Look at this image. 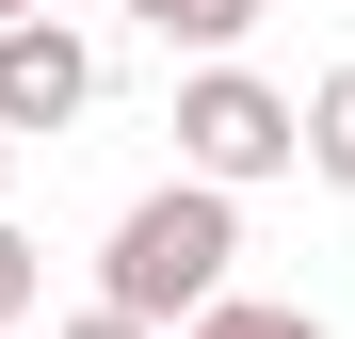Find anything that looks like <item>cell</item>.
Instances as JSON below:
<instances>
[{"instance_id":"5b68a950","label":"cell","mask_w":355,"mask_h":339,"mask_svg":"<svg viewBox=\"0 0 355 339\" xmlns=\"http://www.w3.org/2000/svg\"><path fill=\"white\" fill-rule=\"evenodd\" d=\"M307 162L355 194V65H323V97H307Z\"/></svg>"},{"instance_id":"3957f363","label":"cell","mask_w":355,"mask_h":339,"mask_svg":"<svg viewBox=\"0 0 355 339\" xmlns=\"http://www.w3.org/2000/svg\"><path fill=\"white\" fill-rule=\"evenodd\" d=\"M81 97H97V49L49 17V0H33V17H0V130H65Z\"/></svg>"},{"instance_id":"8992f818","label":"cell","mask_w":355,"mask_h":339,"mask_svg":"<svg viewBox=\"0 0 355 339\" xmlns=\"http://www.w3.org/2000/svg\"><path fill=\"white\" fill-rule=\"evenodd\" d=\"M194 339H323V323H307V307H259V291H210Z\"/></svg>"},{"instance_id":"8fae6325","label":"cell","mask_w":355,"mask_h":339,"mask_svg":"<svg viewBox=\"0 0 355 339\" xmlns=\"http://www.w3.org/2000/svg\"><path fill=\"white\" fill-rule=\"evenodd\" d=\"M17 17H33V0H17Z\"/></svg>"},{"instance_id":"277c9868","label":"cell","mask_w":355,"mask_h":339,"mask_svg":"<svg viewBox=\"0 0 355 339\" xmlns=\"http://www.w3.org/2000/svg\"><path fill=\"white\" fill-rule=\"evenodd\" d=\"M130 17H146L162 49H243V33H259V0H130Z\"/></svg>"},{"instance_id":"9c48e42d","label":"cell","mask_w":355,"mask_h":339,"mask_svg":"<svg viewBox=\"0 0 355 339\" xmlns=\"http://www.w3.org/2000/svg\"><path fill=\"white\" fill-rule=\"evenodd\" d=\"M0 162H17V130H0Z\"/></svg>"},{"instance_id":"6da1fadb","label":"cell","mask_w":355,"mask_h":339,"mask_svg":"<svg viewBox=\"0 0 355 339\" xmlns=\"http://www.w3.org/2000/svg\"><path fill=\"white\" fill-rule=\"evenodd\" d=\"M226 259H243V194L178 162V178H162V194H146L130 226H113L97 291H113V307H146V323H194V307L226 291Z\"/></svg>"},{"instance_id":"ba28073f","label":"cell","mask_w":355,"mask_h":339,"mask_svg":"<svg viewBox=\"0 0 355 339\" xmlns=\"http://www.w3.org/2000/svg\"><path fill=\"white\" fill-rule=\"evenodd\" d=\"M33 291H49V275H33V243H17V226H0V323H17Z\"/></svg>"},{"instance_id":"52a82bcc","label":"cell","mask_w":355,"mask_h":339,"mask_svg":"<svg viewBox=\"0 0 355 339\" xmlns=\"http://www.w3.org/2000/svg\"><path fill=\"white\" fill-rule=\"evenodd\" d=\"M49 339H162V323H146V307H113V291H97L81 323H49Z\"/></svg>"},{"instance_id":"7a4b0ae2","label":"cell","mask_w":355,"mask_h":339,"mask_svg":"<svg viewBox=\"0 0 355 339\" xmlns=\"http://www.w3.org/2000/svg\"><path fill=\"white\" fill-rule=\"evenodd\" d=\"M178 162H194V178H275V162H307V113H291L275 81H243V65H210L194 97H178Z\"/></svg>"},{"instance_id":"30bf717a","label":"cell","mask_w":355,"mask_h":339,"mask_svg":"<svg viewBox=\"0 0 355 339\" xmlns=\"http://www.w3.org/2000/svg\"><path fill=\"white\" fill-rule=\"evenodd\" d=\"M0 17H17V0H0Z\"/></svg>"}]
</instances>
